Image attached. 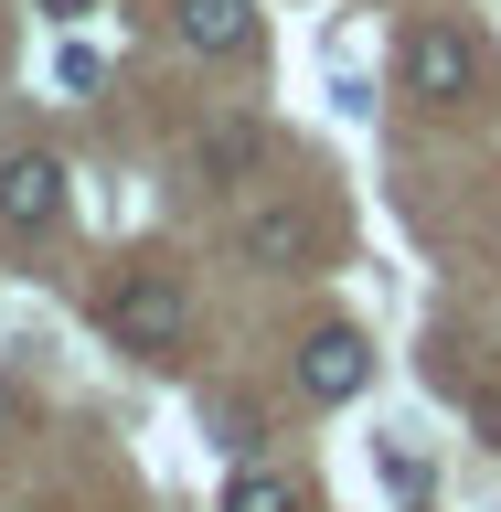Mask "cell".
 Returning a JSON list of instances; mask_svg holds the SVG:
<instances>
[{"instance_id":"6","label":"cell","mask_w":501,"mask_h":512,"mask_svg":"<svg viewBox=\"0 0 501 512\" xmlns=\"http://www.w3.org/2000/svg\"><path fill=\"white\" fill-rule=\"evenodd\" d=\"M256 160H267V139H256L246 118H214L203 139H192V171H203V182H246Z\"/></svg>"},{"instance_id":"5","label":"cell","mask_w":501,"mask_h":512,"mask_svg":"<svg viewBox=\"0 0 501 512\" xmlns=\"http://www.w3.org/2000/svg\"><path fill=\"white\" fill-rule=\"evenodd\" d=\"M171 32H182L192 54H246L256 11H246V0H171Z\"/></svg>"},{"instance_id":"9","label":"cell","mask_w":501,"mask_h":512,"mask_svg":"<svg viewBox=\"0 0 501 512\" xmlns=\"http://www.w3.org/2000/svg\"><path fill=\"white\" fill-rule=\"evenodd\" d=\"M96 75H107V64H96L86 43H64V54H54V86H64V96H96Z\"/></svg>"},{"instance_id":"3","label":"cell","mask_w":501,"mask_h":512,"mask_svg":"<svg viewBox=\"0 0 501 512\" xmlns=\"http://www.w3.org/2000/svg\"><path fill=\"white\" fill-rule=\"evenodd\" d=\"M363 374H374V352H363V331H342V320L299 342V384H310L320 406H352V395H363Z\"/></svg>"},{"instance_id":"10","label":"cell","mask_w":501,"mask_h":512,"mask_svg":"<svg viewBox=\"0 0 501 512\" xmlns=\"http://www.w3.org/2000/svg\"><path fill=\"white\" fill-rule=\"evenodd\" d=\"M32 11H43V22H86L96 0H32Z\"/></svg>"},{"instance_id":"7","label":"cell","mask_w":501,"mask_h":512,"mask_svg":"<svg viewBox=\"0 0 501 512\" xmlns=\"http://www.w3.org/2000/svg\"><path fill=\"white\" fill-rule=\"evenodd\" d=\"M246 256H256V267H299V256H310V224H299V214H256L246 224Z\"/></svg>"},{"instance_id":"4","label":"cell","mask_w":501,"mask_h":512,"mask_svg":"<svg viewBox=\"0 0 501 512\" xmlns=\"http://www.w3.org/2000/svg\"><path fill=\"white\" fill-rule=\"evenodd\" d=\"M54 214H64V160H43V150L0 160V224H22V235H43Z\"/></svg>"},{"instance_id":"8","label":"cell","mask_w":501,"mask_h":512,"mask_svg":"<svg viewBox=\"0 0 501 512\" xmlns=\"http://www.w3.org/2000/svg\"><path fill=\"white\" fill-rule=\"evenodd\" d=\"M224 512H299V491H288L278 470H235L224 480Z\"/></svg>"},{"instance_id":"1","label":"cell","mask_w":501,"mask_h":512,"mask_svg":"<svg viewBox=\"0 0 501 512\" xmlns=\"http://www.w3.org/2000/svg\"><path fill=\"white\" fill-rule=\"evenodd\" d=\"M107 342H118V352H182V342H192L182 278H160V267L118 278V299H107Z\"/></svg>"},{"instance_id":"11","label":"cell","mask_w":501,"mask_h":512,"mask_svg":"<svg viewBox=\"0 0 501 512\" xmlns=\"http://www.w3.org/2000/svg\"><path fill=\"white\" fill-rule=\"evenodd\" d=\"M0 438H22V395L11 384H0Z\"/></svg>"},{"instance_id":"2","label":"cell","mask_w":501,"mask_h":512,"mask_svg":"<svg viewBox=\"0 0 501 512\" xmlns=\"http://www.w3.org/2000/svg\"><path fill=\"white\" fill-rule=\"evenodd\" d=\"M470 75H480V54H470L459 22H416L406 32V96H416V107H459Z\"/></svg>"}]
</instances>
